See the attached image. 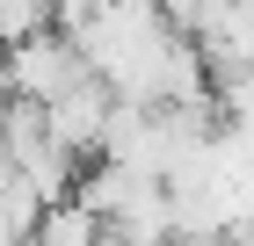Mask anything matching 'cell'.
I'll return each instance as SVG.
<instances>
[{
  "label": "cell",
  "instance_id": "obj_1",
  "mask_svg": "<svg viewBox=\"0 0 254 246\" xmlns=\"http://www.w3.org/2000/svg\"><path fill=\"white\" fill-rule=\"evenodd\" d=\"M51 29V0H0V51Z\"/></svg>",
  "mask_w": 254,
  "mask_h": 246
}]
</instances>
